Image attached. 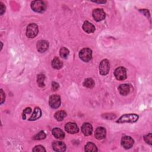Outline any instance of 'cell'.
<instances>
[{
	"label": "cell",
	"mask_w": 152,
	"mask_h": 152,
	"mask_svg": "<svg viewBox=\"0 0 152 152\" xmlns=\"http://www.w3.org/2000/svg\"><path fill=\"white\" fill-rule=\"evenodd\" d=\"M33 151H36V152H43V151H46V150L45 149V148L41 146H36L33 149Z\"/></svg>",
	"instance_id": "obj_26"
},
{
	"label": "cell",
	"mask_w": 152,
	"mask_h": 152,
	"mask_svg": "<svg viewBox=\"0 0 152 152\" xmlns=\"http://www.w3.org/2000/svg\"><path fill=\"white\" fill-rule=\"evenodd\" d=\"M39 32L38 30V26L34 23L29 24L26 30V36L29 38H34L36 37Z\"/></svg>",
	"instance_id": "obj_3"
},
{
	"label": "cell",
	"mask_w": 152,
	"mask_h": 152,
	"mask_svg": "<svg viewBox=\"0 0 152 152\" xmlns=\"http://www.w3.org/2000/svg\"><path fill=\"white\" fill-rule=\"evenodd\" d=\"M0 95H1V100H0V103L3 104L4 103V102L5 101V99H6V95H5V93H4L3 89H1Z\"/></svg>",
	"instance_id": "obj_29"
},
{
	"label": "cell",
	"mask_w": 152,
	"mask_h": 152,
	"mask_svg": "<svg viewBox=\"0 0 152 152\" xmlns=\"http://www.w3.org/2000/svg\"><path fill=\"white\" fill-rule=\"evenodd\" d=\"M110 69V64L107 60H103L100 64L99 71L101 75H105L108 74Z\"/></svg>",
	"instance_id": "obj_7"
},
{
	"label": "cell",
	"mask_w": 152,
	"mask_h": 152,
	"mask_svg": "<svg viewBox=\"0 0 152 152\" xmlns=\"http://www.w3.org/2000/svg\"><path fill=\"white\" fill-rule=\"evenodd\" d=\"M138 119V116L136 114H125V115H123L119 120H117L118 123H133L137 121Z\"/></svg>",
	"instance_id": "obj_2"
},
{
	"label": "cell",
	"mask_w": 152,
	"mask_h": 152,
	"mask_svg": "<svg viewBox=\"0 0 152 152\" xmlns=\"http://www.w3.org/2000/svg\"><path fill=\"white\" fill-rule=\"evenodd\" d=\"M118 90L121 95L123 96H126L130 92V86L128 84H123L119 86Z\"/></svg>",
	"instance_id": "obj_16"
},
{
	"label": "cell",
	"mask_w": 152,
	"mask_h": 152,
	"mask_svg": "<svg viewBox=\"0 0 152 152\" xmlns=\"http://www.w3.org/2000/svg\"><path fill=\"white\" fill-rule=\"evenodd\" d=\"M69 51L68 49H67L66 48H62L61 49H60V56L61 58H67L69 55Z\"/></svg>",
	"instance_id": "obj_24"
},
{
	"label": "cell",
	"mask_w": 152,
	"mask_h": 152,
	"mask_svg": "<svg viewBox=\"0 0 152 152\" xmlns=\"http://www.w3.org/2000/svg\"><path fill=\"white\" fill-rule=\"evenodd\" d=\"M106 130L103 127H98L95 131V136L98 140H102L106 137Z\"/></svg>",
	"instance_id": "obj_13"
},
{
	"label": "cell",
	"mask_w": 152,
	"mask_h": 152,
	"mask_svg": "<svg viewBox=\"0 0 152 152\" xmlns=\"http://www.w3.org/2000/svg\"><path fill=\"white\" fill-rule=\"evenodd\" d=\"M144 140L147 143H148L149 144H151L152 143V136L151 134L150 133L144 137Z\"/></svg>",
	"instance_id": "obj_27"
},
{
	"label": "cell",
	"mask_w": 152,
	"mask_h": 152,
	"mask_svg": "<svg viewBox=\"0 0 152 152\" xmlns=\"http://www.w3.org/2000/svg\"><path fill=\"white\" fill-rule=\"evenodd\" d=\"M82 133L86 136H90L93 131L92 125L89 123H85L82 127Z\"/></svg>",
	"instance_id": "obj_14"
},
{
	"label": "cell",
	"mask_w": 152,
	"mask_h": 152,
	"mask_svg": "<svg viewBox=\"0 0 152 152\" xmlns=\"http://www.w3.org/2000/svg\"><path fill=\"white\" fill-rule=\"evenodd\" d=\"M52 134L54 136L58 139H63L65 137L64 133L58 128H55L52 130Z\"/></svg>",
	"instance_id": "obj_18"
},
{
	"label": "cell",
	"mask_w": 152,
	"mask_h": 152,
	"mask_svg": "<svg viewBox=\"0 0 152 152\" xmlns=\"http://www.w3.org/2000/svg\"><path fill=\"white\" fill-rule=\"evenodd\" d=\"M94 2H95V3H106V1H94Z\"/></svg>",
	"instance_id": "obj_32"
},
{
	"label": "cell",
	"mask_w": 152,
	"mask_h": 152,
	"mask_svg": "<svg viewBox=\"0 0 152 152\" xmlns=\"http://www.w3.org/2000/svg\"><path fill=\"white\" fill-rule=\"evenodd\" d=\"M93 17L96 22H100L105 19L106 14L103 10L101 9H95L92 13Z\"/></svg>",
	"instance_id": "obj_8"
},
{
	"label": "cell",
	"mask_w": 152,
	"mask_h": 152,
	"mask_svg": "<svg viewBox=\"0 0 152 152\" xmlns=\"http://www.w3.org/2000/svg\"><path fill=\"white\" fill-rule=\"evenodd\" d=\"M46 137V134L44 131H40L39 133H37L34 137V140H43L45 139Z\"/></svg>",
	"instance_id": "obj_25"
},
{
	"label": "cell",
	"mask_w": 152,
	"mask_h": 152,
	"mask_svg": "<svg viewBox=\"0 0 152 152\" xmlns=\"http://www.w3.org/2000/svg\"><path fill=\"white\" fill-rule=\"evenodd\" d=\"M63 64L61 62V61L57 57H55L54 58V60L52 61V66L55 69H60L62 67Z\"/></svg>",
	"instance_id": "obj_20"
},
{
	"label": "cell",
	"mask_w": 152,
	"mask_h": 152,
	"mask_svg": "<svg viewBox=\"0 0 152 152\" xmlns=\"http://www.w3.org/2000/svg\"><path fill=\"white\" fill-rule=\"evenodd\" d=\"M52 88L54 91H55L59 88V85L56 82H53L52 83Z\"/></svg>",
	"instance_id": "obj_31"
},
{
	"label": "cell",
	"mask_w": 152,
	"mask_h": 152,
	"mask_svg": "<svg viewBox=\"0 0 152 152\" xmlns=\"http://www.w3.org/2000/svg\"><path fill=\"white\" fill-rule=\"evenodd\" d=\"M42 115V112L41 110L40 109V108L36 107L34 109V112L33 113L32 115L31 116V117L29 119V121H35L37 119H39Z\"/></svg>",
	"instance_id": "obj_17"
},
{
	"label": "cell",
	"mask_w": 152,
	"mask_h": 152,
	"mask_svg": "<svg viewBox=\"0 0 152 152\" xmlns=\"http://www.w3.org/2000/svg\"><path fill=\"white\" fill-rule=\"evenodd\" d=\"M66 117H67V113L64 110L58 111L57 112L55 113L54 115L55 118L58 121H62L64 119V118H65Z\"/></svg>",
	"instance_id": "obj_19"
},
{
	"label": "cell",
	"mask_w": 152,
	"mask_h": 152,
	"mask_svg": "<svg viewBox=\"0 0 152 152\" xmlns=\"http://www.w3.org/2000/svg\"><path fill=\"white\" fill-rule=\"evenodd\" d=\"M115 77L117 80L122 81L124 80L127 78V71L125 68L120 67L117 68L114 72Z\"/></svg>",
	"instance_id": "obj_5"
},
{
	"label": "cell",
	"mask_w": 152,
	"mask_h": 152,
	"mask_svg": "<svg viewBox=\"0 0 152 152\" xmlns=\"http://www.w3.org/2000/svg\"><path fill=\"white\" fill-rule=\"evenodd\" d=\"M134 144L133 139L129 136H124L121 140V145L125 149H128L132 147Z\"/></svg>",
	"instance_id": "obj_9"
},
{
	"label": "cell",
	"mask_w": 152,
	"mask_h": 152,
	"mask_svg": "<svg viewBox=\"0 0 152 152\" xmlns=\"http://www.w3.org/2000/svg\"><path fill=\"white\" fill-rule=\"evenodd\" d=\"M49 104L51 108L57 109L61 105V98L57 95H54L49 98Z\"/></svg>",
	"instance_id": "obj_6"
},
{
	"label": "cell",
	"mask_w": 152,
	"mask_h": 152,
	"mask_svg": "<svg viewBox=\"0 0 152 152\" xmlns=\"http://www.w3.org/2000/svg\"><path fill=\"white\" fill-rule=\"evenodd\" d=\"M65 128L66 131L70 134L77 133L79 131L77 125L73 123H67L65 126Z\"/></svg>",
	"instance_id": "obj_10"
},
{
	"label": "cell",
	"mask_w": 152,
	"mask_h": 152,
	"mask_svg": "<svg viewBox=\"0 0 152 152\" xmlns=\"http://www.w3.org/2000/svg\"><path fill=\"white\" fill-rule=\"evenodd\" d=\"M37 49L41 53L47 51L49 48V43L47 41H40L37 43Z\"/></svg>",
	"instance_id": "obj_11"
},
{
	"label": "cell",
	"mask_w": 152,
	"mask_h": 152,
	"mask_svg": "<svg viewBox=\"0 0 152 152\" xmlns=\"http://www.w3.org/2000/svg\"><path fill=\"white\" fill-rule=\"evenodd\" d=\"M79 57L84 62H89L92 58V51L89 48H84L80 51Z\"/></svg>",
	"instance_id": "obj_4"
},
{
	"label": "cell",
	"mask_w": 152,
	"mask_h": 152,
	"mask_svg": "<svg viewBox=\"0 0 152 152\" xmlns=\"http://www.w3.org/2000/svg\"><path fill=\"white\" fill-rule=\"evenodd\" d=\"M6 11V7L3 3H0V13L1 15H3Z\"/></svg>",
	"instance_id": "obj_30"
},
{
	"label": "cell",
	"mask_w": 152,
	"mask_h": 152,
	"mask_svg": "<svg viewBox=\"0 0 152 152\" xmlns=\"http://www.w3.org/2000/svg\"><path fill=\"white\" fill-rule=\"evenodd\" d=\"M52 147L56 151H64L66 150L65 144L61 141H54L52 143Z\"/></svg>",
	"instance_id": "obj_12"
},
{
	"label": "cell",
	"mask_w": 152,
	"mask_h": 152,
	"mask_svg": "<svg viewBox=\"0 0 152 152\" xmlns=\"http://www.w3.org/2000/svg\"><path fill=\"white\" fill-rule=\"evenodd\" d=\"M32 112V109L30 108H27L26 109L24 110L23 113V119L25 120L26 118V115L27 114H29L30 113Z\"/></svg>",
	"instance_id": "obj_28"
},
{
	"label": "cell",
	"mask_w": 152,
	"mask_h": 152,
	"mask_svg": "<svg viewBox=\"0 0 152 152\" xmlns=\"http://www.w3.org/2000/svg\"><path fill=\"white\" fill-rule=\"evenodd\" d=\"M45 75L43 74H39L37 75V82L38 85H39V87H43L45 86Z\"/></svg>",
	"instance_id": "obj_22"
},
{
	"label": "cell",
	"mask_w": 152,
	"mask_h": 152,
	"mask_svg": "<svg viewBox=\"0 0 152 152\" xmlns=\"http://www.w3.org/2000/svg\"><path fill=\"white\" fill-rule=\"evenodd\" d=\"M83 29L85 32L87 33H92L95 32V27L91 23L86 21L85 22V23H83Z\"/></svg>",
	"instance_id": "obj_15"
},
{
	"label": "cell",
	"mask_w": 152,
	"mask_h": 152,
	"mask_svg": "<svg viewBox=\"0 0 152 152\" xmlns=\"http://www.w3.org/2000/svg\"><path fill=\"white\" fill-rule=\"evenodd\" d=\"M86 151H97L98 149L95 144L92 142H89L85 146Z\"/></svg>",
	"instance_id": "obj_21"
},
{
	"label": "cell",
	"mask_w": 152,
	"mask_h": 152,
	"mask_svg": "<svg viewBox=\"0 0 152 152\" xmlns=\"http://www.w3.org/2000/svg\"><path fill=\"white\" fill-rule=\"evenodd\" d=\"M32 9L36 13H44L47 9L45 3L41 1V0H37V1H33L31 4Z\"/></svg>",
	"instance_id": "obj_1"
},
{
	"label": "cell",
	"mask_w": 152,
	"mask_h": 152,
	"mask_svg": "<svg viewBox=\"0 0 152 152\" xmlns=\"http://www.w3.org/2000/svg\"><path fill=\"white\" fill-rule=\"evenodd\" d=\"M84 86L87 88H92L95 86V82L92 79H87L85 80L83 83Z\"/></svg>",
	"instance_id": "obj_23"
}]
</instances>
